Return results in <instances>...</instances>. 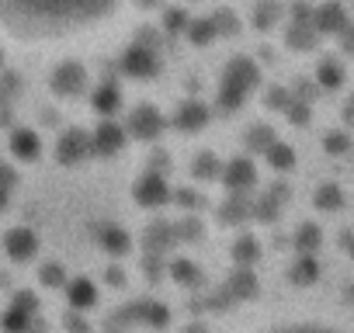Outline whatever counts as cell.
Instances as JSON below:
<instances>
[{"mask_svg":"<svg viewBox=\"0 0 354 333\" xmlns=\"http://www.w3.org/2000/svg\"><path fill=\"white\" fill-rule=\"evenodd\" d=\"M122 0H0V35L21 46H46L104 25Z\"/></svg>","mask_w":354,"mask_h":333,"instance_id":"cell-1","label":"cell"},{"mask_svg":"<svg viewBox=\"0 0 354 333\" xmlns=\"http://www.w3.org/2000/svg\"><path fill=\"white\" fill-rule=\"evenodd\" d=\"M254 333H347V330L316 316H292V319H274L268 326H257Z\"/></svg>","mask_w":354,"mask_h":333,"instance_id":"cell-2","label":"cell"},{"mask_svg":"<svg viewBox=\"0 0 354 333\" xmlns=\"http://www.w3.org/2000/svg\"><path fill=\"white\" fill-rule=\"evenodd\" d=\"M32 247H35V240H32L28 233H11V236H8V250H11V257H18V260H25V257L32 254Z\"/></svg>","mask_w":354,"mask_h":333,"instance_id":"cell-3","label":"cell"}]
</instances>
